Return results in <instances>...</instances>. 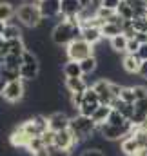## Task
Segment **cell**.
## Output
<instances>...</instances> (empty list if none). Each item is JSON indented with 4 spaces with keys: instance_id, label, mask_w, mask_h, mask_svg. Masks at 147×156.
<instances>
[{
    "instance_id": "obj_1",
    "label": "cell",
    "mask_w": 147,
    "mask_h": 156,
    "mask_svg": "<svg viewBox=\"0 0 147 156\" xmlns=\"http://www.w3.org/2000/svg\"><path fill=\"white\" fill-rule=\"evenodd\" d=\"M82 38V24H80V16H73L67 20H60L53 31H51V40L56 45H69L71 42Z\"/></svg>"
},
{
    "instance_id": "obj_2",
    "label": "cell",
    "mask_w": 147,
    "mask_h": 156,
    "mask_svg": "<svg viewBox=\"0 0 147 156\" xmlns=\"http://www.w3.org/2000/svg\"><path fill=\"white\" fill-rule=\"evenodd\" d=\"M69 131L73 133V136L76 138L78 145L87 142L95 133H98V125L91 116H84V115H74L71 116V123H69Z\"/></svg>"
},
{
    "instance_id": "obj_3",
    "label": "cell",
    "mask_w": 147,
    "mask_h": 156,
    "mask_svg": "<svg viewBox=\"0 0 147 156\" xmlns=\"http://www.w3.org/2000/svg\"><path fill=\"white\" fill-rule=\"evenodd\" d=\"M16 18L26 27H38L44 22V16H42V11H40V5L37 0H27L22 5H18Z\"/></svg>"
},
{
    "instance_id": "obj_4",
    "label": "cell",
    "mask_w": 147,
    "mask_h": 156,
    "mask_svg": "<svg viewBox=\"0 0 147 156\" xmlns=\"http://www.w3.org/2000/svg\"><path fill=\"white\" fill-rule=\"evenodd\" d=\"M40 73V62H38V56L31 51V49H26L24 55H22V66H20V78L24 82H33L35 78H38Z\"/></svg>"
},
{
    "instance_id": "obj_5",
    "label": "cell",
    "mask_w": 147,
    "mask_h": 156,
    "mask_svg": "<svg viewBox=\"0 0 147 156\" xmlns=\"http://www.w3.org/2000/svg\"><path fill=\"white\" fill-rule=\"evenodd\" d=\"M66 55H67V60L82 62V60H85V58L95 55V45H91L84 38H78L66 47Z\"/></svg>"
},
{
    "instance_id": "obj_6",
    "label": "cell",
    "mask_w": 147,
    "mask_h": 156,
    "mask_svg": "<svg viewBox=\"0 0 147 156\" xmlns=\"http://www.w3.org/2000/svg\"><path fill=\"white\" fill-rule=\"evenodd\" d=\"M26 96V83L22 78H16V80H11L5 83L4 91L0 93V98L9 102V104H16L20 102L22 98Z\"/></svg>"
},
{
    "instance_id": "obj_7",
    "label": "cell",
    "mask_w": 147,
    "mask_h": 156,
    "mask_svg": "<svg viewBox=\"0 0 147 156\" xmlns=\"http://www.w3.org/2000/svg\"><path fill=\"white\" fill-rule=\"evenodd\" d=\"M134 131V125L131 123V125H127V127H118V125H113V123H102L100 127H98V133L106 138V140H109V142H116V140H124L127 134H131Z\"/></svg>"
},
{
    "instance_id": "obj_8",
    "label": "cell",
    "mask_w": 147,
    "mask_h": 156,
    "mask_svg": "<svg viewBox=\"0 0 147 156\" xmlns=\"http://www.w3.org/2000/svg\"><path fill=\"white\" fill-rule=\"evenodd\" d=\"M100 105H102V104H100L98 93L95 91L93 85H89V87L85 89V93H84V102H82V105L78 107V113L84 115V116H93V113H95Z\"/></svg>"
},
{
    "instance_id": "obj_9",
    "label": "cell",
    "mask_w": 147,
    "mask_h": 156,
    "mask_svg": "<svg viewBox=\"0 0 147 156\" xmlns=\"http://www.w3.org/2000/svg\"><path fill=\"white\" fill-rule=\"evenodd\" d=\"M93 87H95V91L98 93L100 104H104V105H111V107H113L114 100H118V98L114 96V93H113V87H111V80L100 78V80H96V82L93 83Z\"/></svg>"
},
{
    "instance_id": "obj_10",
    "label": "cell",
    "mask_w": 147,
    "mask_h": 156,
    "mask_svg": "<svg viewBox=\"0 0 147 156\" xmlns=\"http://www.w3.org/2000/svg\"><path fill=\"white\" fill-rule=\"evenodd\" d=\"M82 11H84V5L80 0H60V20L80 16Z\"/></svg>"
},
{
    "instance_id": "obj_11",
    "label": "cell",
    "mask_w": 147,
    "mask_h": 156,
    "mask_svg": "<svg viewBox=\"0 0 147 156\" xmlns=\"http://www.w3.org/2000/svg\"><path fill=\"white\" fill-rule=\"evenodd\" d=\"M69 123H71V116L64 111H56V113L49 115V129L53 133H60V131L69 129Z\"/></svg>"
},
{
    "instance_id": "obj_12",
    "label": "cell",
    "mask_w": 147,
    "mask_h": 156,
    "mask_svg": "<svg viewBox=\"0 0 147 156\" xmlns=\"http://www.w3.org/2000/svg\"><path fill=\"white\" fill-rule=\"evenodd\" d=\"M142 149L138 138L134 136V131L131 134H127L124 140H120V151L124 153V156H136V153Z\"/></svg>"
},
{
    "instance_id": "obj_13",
    "label": "cell",
    "mask_w": 147,
    "mask_h": 156,
    "mask_svg": "<svg viewBox=\"0 0 147 156\" xmlns=\"http://www.w3.org/2000/svg\"><path fill=\"white\" fill-rule=\"evenodd\" d=\"M38 5L45 20H53L56 16L60 18V0H42Z\"/></svg>"
},
{
    "instance_id": "obj_14",
    "label": "cell",
    "mask_w": 147,
    "mask_h": 156,
    "mask_svg": "<svg viewBox=\"0 0 147 156\" xmlns=\"http://www.w3.org/2000/svg\"><path fill=\"white\" fill-rule=\"evenodd\" d=\"M145 120H147V98H142V100H136L134 102V115L131 118V123L134 127H138Z\"/></svg>"
},
{
    "instance_id": "obj_15",
    "label": "cell",
    "mask_w": 147,
    "mask_h": 156,
    "mask_svg": "<svg viewBox=\"0 0 147 156\" xmlns=\"http://www.w3.org/2000/svg\"><path fill=\"white\" fill-rule=\"evenodd\" d=\"M82 38L85 42H89L91 45H96L104 37H102L100 27H96V26H82Z\"/></svg>"
},
{
    "instance_id": "obj_16",
    "label": "cell",
    "mask_w": 147,
    "mask_h": 156,
    "mask_svg": "<svg viewBox=\"0 0 147 156\" xmlns=\"http://www.w3.org/2000/svg\"><path fill=\"white\" fill-rule=\"evenodd\" d=\"M140 66H142V58L138 55H125L122 58V67L131 75H138Z\"/></svg>"
},
{
    "instance_id": "obj_17",
    "label": "cell",
    "mask_w": 147,
    "mask_h": 156,
    "mask_svg": "<svg viewBox=\"0 0 147 156\" xmlns=\"http://www.w3.org/2000/svg\"><path fill=\"white\" fill-rule=\"evenodd\" d=\"M16 18V9L9 0H0V22H11Z\"/></svg>"
},
{
    "instance_id": "obj_18",
    "label": "cell",
    "mask_w": 147,
    "mask_h": 156,
    "mask_svg": "<svg viewBox=\"0 0 147 156\" xmlns=\"http://www.w3.org/2000/svg\"><path fill=\"white\" fill-rule=\"evenodd\" d=\"M62 73L66 78H82L84 76V71H82V66L80 62H74V60H67L62 67Z\"/></svg>"
},
{
    "instance_id": "obj_19",
    "label": "cell",
    "mask_w": 147,
    "mask_h": 156,
    "mask_svg": "<svg viewBox=\"0 0 147 156\" xmlns=\"http://www.w3.org/2000/svg\"><path fill=\"white\" fill-rule=\"evenodd\" d=\"M89 87V83L85 82V78H66V89L69 91V94L74 93H84Z\"/></svg>"
},
{
    "instance_id": "obj_20",
    "label": "cell",
    "mask_w": 147,
    "mask_h": 156,
    "mask_svg": "<svg viewBox=\"0 0 147 156\" xmlns=\"http://www.w3.org/2000/svg\"><path fill=\"white\" fill-rule=\"evenodd\" d=\"M127 44H129V38H127L124 33L109 40L111 51H113V53H116V55H122V53L125 55V51H127Z\"/></svg>"
},
{
    "instance_id": "obj_21",
    "label": "cell",
    "mask_w": 147,
    "mask_h": 156,
    "mask_svg": "<svg viewBox=\"0 0 147 156\" xmlns=\"http://www.w3.org/2000/svg\"><path fill=\"white\" fill-rule=\"evenodd\" d=\"M113 109H116L120 115H124L127 120H131V118H133V115H134V104L124 102V100H120V98H118V100H114Z\"/></svg>"
},
{
    "instance_id": "obj_22",
    "label": "cell",
    "mask_w": 147,
    "mask_h": 156,
    "mask_svg": "<svg viewBox=\"0 0 147 156\" xmlns=\"http://www.w3.org/2000/svg\"><path fill=\"white\" fill-rule=\"evenodd\" d=\"M111 113H113V107H111V105H104V104H102V105H100V107L93 113V116H91V118H93V120L96 122V125L100 127L102 123H106V122L109 120Z\"/></svg>"
},
{
    "instance_id": "obj_23",
    "label": "cell",
    "mask_w": 147,
    "mask_h": 156,
    "mask_svg": "<svg viewBox=\"0 0 147 156\" xmlns=\"http://www.w3.org/2000/svg\"><path fill=\"white\" fill-rule=\"evenodd\" d=\"M100 31H102V37L104 38H114V37H118V35H122V26L120 24H114V22H106L102 27H100Z\"/></svg>"
},
{
    "instance_id": "obj_24",
    "label": "cell",
    "mask_w": 147,
    "mask_h": 156,
    "mask_svg": "<svg viewBox=\"0 0 147 156\" xmlns=\"http://www.w3.org/2000/svg\"><path fill=\"white\" fill-rule=\"evenodd\" d=\"M22 29L18 24H13V22H7L5 24V29H4V35L2 38L4 40H15V38H22Z\"/></svg>"
},
{
    "instance_id": "obj_25",
    "label": "cell",
    "mask_w": 147,
    "mask_h": 156,
    "mask_svg": "<svg viewBox=\"0 0 147 156\" xmlns=\"http://www.w3.org/2000/svg\"><path fill=\"white\" fill-rule=\"evenodd\" d=\"M116 13L122 16V20H133L134 18V7L129 2H125V0H122V4L118 5Z\"/></svg>"
},
{
    "instance_id": "obj_26",
    "label": "cell",
    "mask_w": 147,
    "mask_h": 156,
    "mask_svg": "<svg viewBox=\"0 0 147 156\" xmlns=\"http://www.w3.org/2000/svg\"><path fill=\"white\" fill-rule=\"evenodd\" d=\"M80 66H82V71H84V76L85 75H91V73H95L96 69H98V58L93 55V56H89V58H85V60H82L80 62Z\"/></svg>"
},
{
    "instance_id": "obj_27",
    "label": "cell",
    "mask_w": 147,
    "mask_h": 156,
    "mask_svg": "<svg viewBox=\"0 0 147 156\" xmlns=\"http://www.w3.org/2000/svg\"><path fill=\"white\" fill-rule=\"evenodd\" d=\"M42 149H45V144H44L42 136H35V138H31L29 145L26 147V151H27V153H31V156L35 154V153H38V151H42Z\"/></svg>"
},
{
    "instance_id": "obj_28",
    "label": "cell",
    "mask_w": 147,
    "mask_h": 156,
    "mask_svg": "<svg viewBox=\"0 0 147 156\" xmlns=\"http://www.w3.org/2000/svg\"><path fill=\"white\" fill-rule=\"evenodd\" d=\"M120 100L129 102V104H134V102H136V96H134V89H133V85H124V87H122Z\"/></svg>"
},
{
    "instance_id": "obj_29",
    "label": "cell",
    "mask_w": 147,
    "mask_h": 156,
    "mask_svg": "<svg viewBox=\"0 0 147 156\" xmlns=\"http://www.w3.org/2000/svg\"><path fill=\"white\" fill-rule=\"evenodd\" d=\"M122 33H124L127 38H134V35H136V29H134V24H133V20H124Z\"/></svg>"
},
{
    "instance_id": "obj_30",
    "label": "cell",
    "mask_w": 147,
    "mask_h": 156,
    "mask_svg": "<svg viewBox=\"0 0 147 156\" xmlns=\"http://www.w3.org/2000/svg\"><path fill=\"white\" fill-rule=\"evenodd\" d=\"M47 156H71L69 149H62L58 145H49L47 147Z\"/></svg>"
},
{
    "instance_id": "obj_31",
    "label": "cell",
    "mask_w": 147,
    "mask_h": 156,
    "mask_svg": "<svg viewBox=\"0 0 147 156\" xmlns=\"http://www.w3.org/2000/svg\"><path fill=\"white\" fill-rule=\"evenodd\" d=\"M133 24H134L136 33H147V16H142V18H133Z\"/></svg>"
},
{
    "instance_id": "obj_32",
    "label": "cell",
    "mask_w": 147,
    "mask_h": 156,
    "mask_svg": "<svg viewBox=\"0 0 147 156\" xmlns=\"http://www.w3.org/2000/svg\"><path fill=\"white\" fill-rule=\"evenodd\" d=\"M140 47H142V44H140L138 40L129 38V44H127V51H125V55H138Z\"/></svg>"
},
{
    "instance_id": "obj_33",
    "label": "cell",
    "mask_w": 147,
    "mask_h": 156,
    "mask_svg": "<svg viewBox=\"0 0 147 156\" xmlns=\"http://www.w3.org/2000/svg\"><path fill=\"white\" fill-rule=\"evenodd\" d=\"M80 156H107V154L102 149H98V147H85Z\"/></svg>"
},
{
    "instance_id": "obj_34",
    "label": "cell",
    "mask_w": 147,
    "mask_h": 156,
    "mask_svg": "<svg viewBox=\"0 0 147 156\" xmlns=\"http://www.w3.org/2000/svg\"><path fill=\"white\" fill-rule=\"evenodd\" d=\"M120 4H122V0H98V5L107 7V9H113V11H116Z\"/></svg>"
},
{
    "instance_id": "obj_35",
    "label": "cell",
    "mask_w": 147,
    "mask_h": 156,
    "mask_svg": "<svg viewBox=\"0 0 147 156\" xmlns=\"http://www.w3.org/2000/svg\"><path fill=\"white\" fill-rule=\"evenodd\" d=\"M42 140H44L45 147H49V145H55V133H53L51 129H47V131L42 134Z\"/></svg>"
},
{
    "instance_id": "obj_36",
    "label": "cell",
    "mask_w": 147,
    "mask_h": 156,
    "mask_svg": "<svg viewBox=\"0 0 147 156\" xmlns=\"http://www.w3.org/2000/svg\"><path fill=\"white\" fill-rule=\"evenodd\" d=\"M133 89H134V96H136V100L147 98V87L145 85H133Z\"/></svg>"
},
{
    "instance_id": "obj_37",
    "label": "cell",
    "mask_w": 147,
    "mask_h": 156,
    "mask_svg": "<svg viewBox=\"0 0 147 156\" xmlns=\"http://www.w3.org/2000/svg\"><path fill=\"white\" fill-rule=\"evenodd\" d=\"M138 75L142 76V80H145V82H147V60H142V66H140Z\"/></svg>"
},
{
    "instance_id": "obj_38",
    "label": "cell",
    "mask_w": 147,
    "mask_h": 156,
    "mask_svg": "<svg viewBox=\"0 0 147 156\" xmlns=\"http://www.w3.org/2000/svg\"><path fill=\"white\" fill-rule=\"evenodd\" d=\"M129 2L133 7H147V0H125Z\"/></svg>"
},
{
    "instance_id": "obj_39",
    "label": "cell",
    "mask_w": 147,
    "mask_h": 156,
    "mask_svg": "<svg viewBox=\"0 0 147 156\" xmlns=\"http://www.w3.org/2000/svg\"><path fill=\"white\" fill-rule=\"evenodd\" d=\"M134 40H138L142 45L147 44V33H136V35H134Z\"/></svg>"
},
{
    "instance_id": "obj_40",
    "label": "cell",
    "mask_w": 147,
    "mask_h": 156,
    "mask_svg": "<svg viewBox=\"0 0 147 156\" xmlns=\"http://www.w3.org/2000/svg\"><path fill=\"white\" fill-rule=\"evenodd\" d=\"M138 56H140L142 60H147V44H144V45L140 47V51H138Z\"/></svg>"
},
{
    "instance_id": "obj_41",
    "label": "cell",
    "mask_w": 147,
    "mask_h": 156,
    "mask_svg": "<svg viewBox=\"0 0 147 156\" xmlns=\"http://www.w3.org/2000/svg\"><path fill=\"white\" fill-rule=\"evenodd\" d=\"M80 2H82V5H84V9H85V7H91L95 0H80Z\"/></svg>"
},
{
    "instance_id": "obj_42",
    "label": "cell",
    "mask_w": 147,
    "mask_h": 156,
    "mask_svg": "<svg viewBox=\"0 0 147 156\" xmlns=\"http://www.w3.org/2000/svg\"><path fill=\"white\" fill-rule=\"evenodd\" d=\"M4 29H5V22H0V37L4 35Z\"/></svg>"
},
{
    "instance_id": "obj_43",
    "label": "cell",
    "mask_w": 147,
    "mask_h": 156,
    "mask_svg": "<svg viewBox=\"0 0 147 156\" xmlns=\"http://www.w3.org/2000/svg\"><path fill=\"white\" fill-rule=\"evenodd\" d=\"M37 2H38V4H40V2H42V0H37Z\"/></svg>"
},
{
    "instance_id": "obj_44",
    "label": "cell",
    "mask_w": 147,
    "mask_h": 156,
    "mask_svg": "<svg viewBox=\"0 0 147 156\" xmlns=\"http://www.w3.org/2000/svg\"><path fill=\"white\" fill-rule=\"evenodd\" d=\"M26 2H27V0H26Z\"/></svg>"
}]
</instances>
